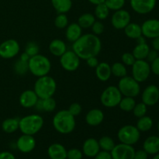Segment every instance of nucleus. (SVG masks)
Instances as JSON below:
<instances>
[{
    "mask_svg": "<svg viewBox=\"0 0 159 159\" xmlns=\"http://www.w3.org/2000/svg\"><path fill=\"white\" fill-rule=\"evenodd\" d=\"M102 49V42L98 36L93 34H82L72 43V51L82 60L98 56Z\"/></svg>",
    "mask_w": 159,
    "mask_h": 159,
    "instance_id": "obj_1",
    "label": "nucleus"
},
{
    "mask_svg": "<svg viewBox=\"0 0 159 159\" xmlns=\"http://www.w3.org/2000/svg\"><path fill=\"white\" fill-rule=\"evenodd\" d=\"M53 127L61 134H69L75 130L76 126L75 118L67 110L57 112L52 120Z\"/></svg>",
    "mask_w": 159,
    "mask_h": 159,
    "instance_id": "obj_2",
    "label": "nucleus"
},
{
    "mask_svg": "<svg viewBox=\"0 0 159 159\" xmlns=\"http://www.w3.org/2000/svg\"><path fill=\"white\" fill-rule=\"evenodd\" d=\"M56 89H57L56 81L48 75L39 77L34 83V91L40 99L53 97Z\"/></svg>",
    "mask_w": 159,
    "mask_h": 159,
    "instance_id": "obj_3",
    "label": "nucleus"
},
{
    "mask_svg": "<svg viewBox=\"0 0 159 159\" xmlns=\"http://www.w3.org/2000/svg\"><path fill=\"white\" fill-rule=\"evenodd\" d=\"M43 118L38 114H30L20 119L19 129L23 134L35 135L43 126Z\"/></svg>",
    "mask_w": 159,
    "mask_h": 159,
    "instance_id": "obj_4",
    "label": "nucleus"
},
{
    "mask_svg": "<svg viewBox=\"0 0 159 159\" xmlns=\"http://www.w3.org/2000/svg\"><path fill=\"white\" fill-rule=\"evenodd\" d=\"M28 66L30 72L37 78L48 75L51 69V63L49 58L40 54L30 58Z\"/></svg>",
    "mask_w": 159,
    "mask_h": 159,
    "instance_id": "obj_5",
    "label": "nucleus"
},
{
    "mask_svg": "<svg viewBox=\"0 0 159 159\" xmlns=\"http://www.w3.org/2000/svg\"><path fill=\"white\" fill-rule=\"evenodd\" d=\"M117 88L119 89L123 96L135 98L141 93L140 83L132 76L126 75L120 78L118 82Z\"/></svg>",
    "mask_w": 159,
    "mask_h": 159,
    "instance_id": "obj_6",
    "label": "nucleus"
},
{
    "mask_svg": "<svg viewBox=\"0 0 159 159\" xmlns=\"http://www.w3.org/2000/svg\"><path fill=\"white\" fill-rule=\"evenodd\" d=\"M122 97V94L117 86L110 85L101 93L100 102L107 108H114L119 105Z\"/></svg>",
    "mask_w": 159,
    "mask_h": 159,
    "instance_id": "obj_7",
    "label": "nucleus"
},
{
    "mask_svg": "<svg viewBox=\"0 0 159 159\" xmlns=\"http://www.w3.org/2000/svg\"><path fill=\"white\" fill-rule=\"evenodd\" d=\"M117 138L120 143L134 145L137 144L141 138V131L134 125H124L119 129Z\"/></svg>",
    "mask_w": 159,
    "mask_h": 159,
    "instance_id": "obj_8",
    "label": "nucleus"
},
{
    "mask_svg": "<svg viewBox=\"0 0 159 159\" xmlns=\"http://www.w3.org/2000/svg\"><path fill=\"white\" fill-rule=\"evenodd\" d=\"M131 67L132 77L139 83L145 82L152 72L150 63L146 60H136Z\"/></svg>",
    "mask_w": 159,
    "mask_h": 159,
    "instance_id": "obj_9",
    "label": "nucleus"
},
{
    "mask_svg": "<svg viewBox=\"0 0 159 159\" xmlns=\"http://www.w3.org/2000/svg\"><path fill=\"white\" fill-rule=\"evenodd\" d=\"M20 51V43L14 39H9L0 44V57L4 59L15 57Z\"/></svg>",
    "mask_w": 159,
    "mask_h": 159,
    "instance_id": "obj_10",
    "label": "nucleus"
},
{
    "mask_svg": "<svg viewBox=\"0 0 159 159\" xmlns=\"http://www.w3.org/2000/svg\"><path fill=\"white\" fill-rule=\"evenodd\" d=\"M80 60L73 51H66L60 57V64L67 71H75L79 68Z\"/></svg>",
    "mask_w": 159,
    "mask_h": 159,
    "instance_id": "obj_11",
    "label": "nucleus"
},
{
    "mask_svg": "<svg viewBox=\"0 0 159 159\" xmlns=\"http://www.w3.org/2000/svg\"><path fill=\"white\" fill-rule=\"evenodd\" d=\"M130 12L123 9L115 11L111 17L112 26L116 30H124L130 23Z\"/></svg>",
    "mask_w": 159,
    "mask_h": 159,
    "instance_id": "obj_12",
    "label": "nucleus"
},
{
    "mask_svg": "<svg viewBox=\"0 0 159 159\" xmlns=\"http://www.w3.org/2000/svg\"><path fill=\"white\" fill-rule=\"evenodd\" d=\"M135 149L133 145L118 144L115 145L113 150L110 152L113 159H134Z\"/></svg>",
    "mask_w": 159,
    "mask_h": 159,
    "instance_id": "obj_13",
    "label": "nucleus"
},
{
    "mask_svg": "<svg viewBox=\"0 0 159 159\" xmlns=\"http://www.w3.org/2000/svg\"><path fill=\"white\" fill-rule=\"evenodd\" d=\"M157 0H130L132 9L141 15L150 13L155 8Z\"/></svg>",
    "mask_w": 159,
    "mask_h": 159,
    "instance_id": "obj_14",
    "label": "nucleus"
},
{
    "mask_svg": "<svg viewBox=\"0 0 159 159\" xmlns=\"http://www.w3.org/2000/svg\"><path fill=\"white\" fill-rule=\"evenodd\" d=\"M141 99L147 107H152L159 101V89L157 85H150L146 87L141 94Z\"/></svg>",
    "mask_w": 159,
    "mask_h": 159,
    "instance_id": "obj_15",
    "label": "nucleus"
},
{
    "mask_svg": "<svg viewBox=\"0 0 159 159\" xmlns=\"http://www.w3.org/2000/svg\"><path fill=\"white\" fill-rule=\"evenodd\" d=\"M141 26L142 35L146 38L154 39L159 36V20H147L142 23Z\"/></svg>",
    "mask_w": 159,
    "mask_h": 159,
    "instance_id": "obj_16",
    "label": "nucleus"
},
{
    "mask_svg": "<svg viewBox=\"0 0 159 159\" xmlns=\"http://www.w3.org/2000/svg\"><path fill=\"white\" fill-rule=\"evenodd\" d=\"M36 140L33 135L23 134L17 139L16 147L20 152L27 154L33 152L36 148Z\"/></svg>",
    "mask_w": 159,
    "mask_h": 159,
    "instance_id": "obj_17",
    "label": "nucleus"
},
{
    "mask_svg": "<svg viewBox=\"0 0 159 159\" xmlns=\"http://www.w3.org/2000/svg\"><path fill=\"white\" fill-rule=\"evenodd\" d=\"M82 152L88 158H94L100 152L99 141L93 138H88L84 141Z\"/></svg>",
    "mask_w": 159,
    "mask_h": 159,
    "instance_id": "obj_18",
    "label": "nucleus"
},
{
    "mask_svg": "<svg viewBox=\"0 0 159 159\" xmlns=\"http://www.w3.org/2000/svg\"><path fill=\"white\" fill-rule=\"evenodd\" d=\"M38 99V96L34 90L27 89L21 93L19 102L21 107L24 108H32L35 107Z\"/></svg>",
    "mask_w": 159,
    "mask_h": 159,
    "instance_id": "obj_19",
    "label": "nucleus"
},
{
    "mask_svg": "<svg viewBox=\"0 0 159 159\" xmlns=\"http://www.w3.org/2000/svg\"><path fill=\"white\" fill-rule=\"evenodd\" d=\"M85 122L91 127H97L100 125L104 120V113L99 109H92L85 116Z\"/></svg>",
    "mask_w": 159,
    "mask_h": 159,
    "instance_id": "obj_20",
    "label": "nucleus"
},
{
    "mask_svg": "<svg viewBox=\"0 0 159 159\" xmlns=\"http://www.w3.org/2000/svg\"><path fill=\"white\" fill-rule=\"evenodd\" d=\"M48 155L51 159H67V150L62 144L54 143L48 147Z\"/></svg>",
    "mask_w": 159,
    "mask_h": 159,
    "instance_id": "obj_21",
    "label": "nucleus"
},
{
    "mask_svg": "<svg viewBox=\"0 0 159 159\" xmlns=\"http://www.w3.org/2000/svg\"><path fill=\"white\" fill-rule=\"evenodd\" d=\"M82 35V28L78 23H70L67 26L65 30V37L67 40L71 43L78 40Z\"/></svg>",
    "mask_w": 159,
    "mask_h": 159,
    "instance_id": "obj_22",
    "label": "nucleus"
},
{
    "mask_svg": "<svg viewBox=\"0 0 159 159\" xmlns=\"http://www.w3.org/2000/svg\"><path fill=\"white\" fill-rule=\"evenodd\" d=\"M95 69L96 77L101 82H107L111 77V66L107 62H100Z\"/></svg>",
    "mask_w": 159,
    "mask_h": 159,
    "instance_id": "obj_23",
    "label": "nucleus"
},
{
    "mask_svg": "<svg viewBox=\"0 0 159 159\" xmlns=\"http://www.w3.org/2000/svg\"><path fill=\"white\" fill-rule=\"evenodd\" d=\"M143 149L148 155H155L159 152V137L150 136L143 144Z\"/></svg>",
    "mask_w": 159,
    "mask_h": 159,
    "instance_id": "obj_24",
    "label": "nucleus"
},
{
    "mask_svg": "<svg viewBox=\"0 0 159 159\" xmlns=\"http://www.w3.org/2000/svg\"><path fill=\"white\" fill-rule=\"evenodd\" d=\"M49 51L51 54L55 57H60L64 53L66 52L67 46L65 41L60 39H54L51 40L49 44Z\"/></svg>",
    "mask_w": 159,
    "mask_h": 159,
    "instance_id": "obj_25",
    "label": "nucleus"
},
{
    "mask_svg": "<svg viewBox=\"0 0 159 159\" xmlns=\"http://www.w3.org/2000/svg\"><path fill=\"white\" fill-rule=\"evenodd\" d=\"M150 50V47L147 43H138L134 48L132 54L136 60H145Z\"/></svg>",
    "mask_w": 159,
    "mask_h": 159,
    "instance_id": "obj_26",
    "label": "nucleus"
},
{
    "mask_svg": "<svg viewBox=\"0 0 159 159\" xmlns=\"http://www.w3.org/2000/svg\"><path fill=\"white\" fill-rule=\"evenodd\" d=\"M51 5L58 13H65L69 12L72 7L71 0H51Z\"/></svg>",
    "mask_w": 159,
    "mask_h": 159,
    "instance_id": "obj_27",
    "label": "nucleus"
},
{
    "mask_svg": "<svg viewBox=\"0 0 159 159\" xmlns=\"http://www.w3.org/2000/svg\"><path fill=\"white\" fill-rule=\"evenodd\" d=\"M124 30L125 35L130 39L136 40L142 35L141 26L136 23H130Z\"/></svg>",
    "mask_w": 159,
    "mask_h": 159,
    "instance_id": "obj_28",
    "label": "nucleus"
},
{
    "mask_svg": "<svg viewBox=\"0 0 159 159\" xmlns=\"http://www.w3.org/2000/svg\"><path fill=\"white\" fill-rule=\"evenodd\" d=\"M20 119L17 118H7L2 123V129L7 134H12L19 129Z\"/></svg>",
    "mask_w": 159,
    "mask_h": 159,
    "instance_id": "obj_29",
    "label": "nucleus"
},
{
    "mask_svg": "<svg viewBox=\"0 0 159 159\" xmlns=\"http://www.w3.org/2000/svg\"><path fill=\"white\" fill-rule=\"evenodd\" d=\"M95 21H96L95 16L93 14L89 13V12L82 14L78 19V23H79V25L82 29L91 28V26H93Z\"/></svg>",
    "mask_w": 159,
    "mask_h": 159,
    "instance_id": "obj_30",
    "label": "nucleus"
},
{
    "mask_svg": "<svg viewBox=\"0 0 159 159\" xmlns=\"http://www.w3.org/2000/svg\"><path fill=\"white\" fill-rule=\"evenodd\" d=\"M153 124V120L150 116L145 115L142 117L138 118L136 127L141 132H147L152 128Z\"/></svg>",
    "mask_w": 159,
    "mask_h": 159,
    "instance_id": "obj_31",
    "label": "nucleus"
},
{
    "mask_svg": "<svg viewBox=\"0 0 159 159\" xmlns=\"http://www.w3.org/2000/svg\"><path fill=\"white\" fill-rule=\"evenodd\" d=\"M136 100L133 97H128V96H124L121 99L118 107L121 110L124 112H132L133 109L136 105Z\"/></svg>",
    "mask_w": 159,
    "mask_h": 159,
    "instance_id": "obj_32",
    "label": "nucleus"
},
{
    "mask_svg": "<svg viewBox=\"0 0 159 159\" xmlns=\"http://www.w3.org/2000/svg\"><path fill=\"white\" fill-rule=\"evenodd\" d=\"M111 72L115 77L120 79L127 75V69L122 62H115L111 65Z\"/></svg>",
    "mask_w": 159,
    "mask_h": 159,
    "instance_id": "obj_33",
    "label": "nucleus"
},
{
    "mask_svg": "<svg viewBox=\"0 0 159 159\" xmlns=\"http://www.w3.org/2000/svg\"><path fill=\"white\" fill-rule=\"evenodd\" d=\"M110 9L105 3L96 5L95 8V17L99 20H106L110 15Z\"/></svg>",
    "mask_w": 159,
    "mask_h": 159,
    "instance_id": "obj_34",
    "label": "nucleus"
},
{
    "mask_svg": "<svg viewBox=\"0 0 159 159\" xmlns=\"http://www.w3.org/2000/svg\"><path fill=\"white\" fill-rule=\"evenodd\" d=\"M98 141H99L100 149H102V151H106V152H110L116 145L113 138L109 136L102 137Z\"/></svg>",
    "mask_w": 159,
    "mask_h": 159,
    "instance_id": "obj_35",
    "label": "nucleus"
},
{
    "mask_svg": "<svg viewBox=\"0 0 159 159\" xmlns=\"http://www.w3.org/2000/svg\"><path fill=\"white\" fill-rule=\"evenodd\" d=\"M13 69L16 74L18 75H24L29 71L28 62L23 61L20 59H18L14 64Z\"/></svg>",
    "mask_w": 159,
    "mask_h": 159,
    "instance_id": "obj_36",
    "label": "nucleus"
},
{
    "mask_svg": "<svg viewBox=\"0 0 159 159\" xmlns=\"http://www.w3.org/2000/svg\"><path fill=\"white\" fill-rule=\"evenodd\" d=\"M68 25V19L65 13H58L54 19V26L57 29H65Z\"/></svg>",
    "mask_w": 159,
    "mask_h": 159,
    "instance_id": "obj_37",
    "label": "nucleus"
},
{
    "mask_svg": "<svg viewBox=\"0 0 159 159\" xmlns=\"http://www.w3.org/2000/svg\"><path fill=\"white\" fill-rule=\"evenodd\" d=\"M105 3L110 10L116 11L123 9L125 6V0H105Z\"/></svg>",
    "mask_w": 159,
    "mask_h": 159,
    "instance_id": "obj_38",
    "label": "nucleus"
},
{
    "mask_svg": "<svg viewBox=\"0 0 159 159\" xmlns=\"http://www.w3.org/2000/svg\"><path fill=\"white\" fill-rule=\"evenodd\" d=\"M42 110L44 112H53L56 108V101L53 97L41 99Z\"/></svg>",
    "mask_w": 159,
    "mask_h": 159,
    "instance_id": "obj_39",
    "label": "nucleus"
},
{
    "mask_svg": "<svg viewBox=\"0 0 159 159\" xmlns=\"http://www.w3.org/2000/svg\"><path fill=\"white\" fill-rule=\"evenodd\" d=\"M39 51H40L39 45L34 41L28 42L26 44V47H25L24 52H26L30 57H33V56H35L36 54H38Z\"/></svg>",
    "mask_w": 159,
    "mask_h": 159,
    "instance_id": "obj_40",
    "label": "nucleus"
},
{
    "mask_svg": "<svg viewBox=\"0 0 159 159\" xmlns=\"http://www.w3.org/2000/svg\"><path fill=\"white\" fill-rule=\"evenodd\" d=\"M148 107L144 103V102H139V103H136L134 108L133 109L132 112H133L134 116L137 118H141L142 116H145L147 113Z\"/></svg>",
    "mask_w": 159,
    "mask_h": 159,
    "instance_id": "obj_41",
    "label": "nucleus"
},
{
    "mask_svg": "<svg viewBox=\"0 0 159 159\" xmlns=\"http://www.w3.org/2000/svg\"><path fill=\"white\" fill-rule=\"evenodd\" d=\"M121 61H122V63L125 66H132L135 62V61H136V59L134 57L132 53L126 52L124 53L121 56Z\"/></svg>",
    "mask_w": 159,
    "mask_h": 159,
    "instance_id": "obj_42",
    "label": "nucleus"
},
{
    "mask_svg": "<svg viewBox=\"0 0 159 159\" xmlns=\"http://www.w3.org/2000/svg\"><path fill=\"white\" fill-rule=\"evenodd\" d=\"M91 28L92 31H93V34L96 36L101 35L104 32V30H105L104 24L100 20H97V21L96 20L94 22V23L93 24V26H91Z\"/></svg>",
    "mask_w": 159,
    "mask_h": 159,
    "instance_id": "obj_43",
    "label": "nucleus"
},
{
    "mask_svg": "<svg viewBox=\"0 0 159 159\" xmlns=\"http://www.w3.org/2000/svg\"><path fill=\"white\" fill-rule=\"evenodd\" d=\"M83 153L78 148H71L67 151V159H82Z\"/></svg>",
    "mask_w": 159,
    "mask_h": 159,
    "instance_id": "obj_44",
    "label": "nucleus"
},
{
    "mask_svg": "<svg viewBox=\"0 0 159 159\" xmlns=\"http://www.w3.org/2000/svg\"><path fill=\"white\" fill-rule=\"evenodd\" d=\"M68 110L72 116H77L82 113V106L79 103H78V102H73V103H71V105H70Z\"/></svg>",
    "mask_w": 159,
    "mask_h": 159,
    "instance_id": "obj_45",
    "label": "nucleus"
},
{
    "mask_svg": "<svg viewBox=\"0 0 159 159\" xmlns=\"http://www.w3.org/2000/svg\"><path fill=\"white\" fill-rule=\"evenodd\" d=\"M151 71L155 75H159V56L151 63Z\"/></svg>",
    "mask_w": 159,
    "mask_h": 159,
    "instance_id": "obj_46",
    "label": "nucleus"
},
{
    "mask_svg": "<svg viewBox=\"0 0 159 159\" xmlns=\"http://www.w3.org/2000/svg\"><path fill=\"white\" fill-rule=\"evenodd\" d=\"M86 63L89 68H96V66L99 65V60L97 58V56H95V57H89L88 59H86Z\"/></svg>",
    "mask_w": 159,
    "mask_h": 159,
    "instance_id": "obj_47",
    "label": "nucleus"
},
{
    "mask_svg": "<svg viewBox=\"0 0 159 159\" xmlns=\"http://www.w3.org/2000/svg\"><path fill=\"white\" fill-rule=\"evenodd\" d=\"M158 51H155V50H150L148 54L147 57H146L145 60L147 61L148 63H152L153 61H155L157 57H158Z\"/></svg>",
    "mask_w": 159,
    "mask_h": 159,
    "instance_id": "obj_48",
    "label": "nucleus"
},
{
    "mask_svg": "<svg viewBox=\"0 0 159 159\" xmlns=\"http://www.w3.org/2000/svg\"><path fill=\"white\" fill-rule=\"evenodd\" d=\"M94 159H113L110 152H106V151H100L96 156Z\"/></svg>",
    "mask_w": 159,
    "mask_h": 159,
    "instance_id": "obj_49",
    "label": "nucleus"
},
{
    "mask_svg": "<svg viewBox=\"0 0 159 159\" xmlns=\"http://www.w3.org/2000/svg\"><path fill=\"white\" fill-rule=\"evenodd\" d=\"M148 154L143 149V150L135 151L134 159H148Z\"/></svg>",
    "mask_w": 159,
    "mask_h": 159,
    "instance_id": "obj_50",
    "label": "nucleus"
},
{
    "mask_svg": "<svg viewBox=\"0 0 159 159\" xmlns=\"http://www.w3.org/2000/svg\"><path fill=\"white\" fill-rule=\"evenodd\" d=\"M0 159H16L12 153L9 152H0Z\"/></svg>",
    "mask_w": 159,
    "mask_h": 159,
    "instance_id": "obj_51",
    "label": "nucleus"
},
{
    "mask_svg": "<svg viewBox=\"0 0 159 159\" xmlns=\"http://www.w3.org/2000/svg\"><path fill=\"white\" fill-rule=\"evenodd\" d=\"M152 45L154 50H155V51H159V36L153 39Z\"/></svg>",
    "mask_w": 159,
    "mask_h": 159,
    "instance_id": "obj_52",
    "label": "nucleus"
},
{
    "mask_svg": "<svg viewBox=\"0 0 159 159\" xmlns=\"http://www.w3.org/2000/svg\"><path fill=\"white\" fill-rule=\"evenodd\" d=\"M30 58V56L28 55V54H26V52H23V53H22L21 54H20V58H19V59L23 61H27L28 62V61H29Z\"/></svg>",
    "mask_w": 159,
    "mask_h": 159,
    "instance_id": "obj_53",
    "label": "nucleus"
},
{
    "mask_svg": "<svg viewBox=\"0 0 159 159\" xmlns=\"http://www.w3.org/2000/svg\"><path fill=\"white\" fill-rule=\"evenodd\" d=\"M136 40H137V43H146V37H144L143 35L140 36V37H138V38H137Z\"/></svg>",
    "mask_w": 159,
    "mask_h": 159,
    "instance_id": "obj_54",
    "label": "nucleus"
},
{
    "mask_svg": "<svg viewBox=\"0 0 159 159\" xmlns=\"http://www.w3.org/2000/svg\"><path fill=\"white\" fill-rule=\"evenodd\" d=\"M90 3L93 5H99L101 4V3H104L105 2V0H88Z\"/></svg>",
    "mask_w": 159,
    "mask_h": 159,
    "instance_id": "obj_55",
    "label": "nucleus"
},
{
    "mask_svg": "<svg viewBox=\"0 0 159 159\" xmlns=\"http://www.w3.org/2000/svg\"><path fill=\"white\" fill-rule=\"evenodd\" d=\"M152 159H159V152L158 153L155 154V155H154V157Z\"/></svg>",
    "mask_w": 159,
    "mask_h": 159,
    "instance_id": "obj_56",
    "label": "nucleus"
},
{
    "mask_svg": "<svg viewBox=\"0 0 159 159\" xmlns=\"http://www.w3.org/2000/svg\"><path fill=\"white\" fill-rule=\"evenodd\" d=\"M158 131H159V122L158 123Z\"/></svg>",
    "mask_w": 159,
    "mask_h": 159,
    "instance_id": "obj_57",
    "label": "nucleus"
},
{
    "mask_svg": "<svg viewBox=\"0 0 159 159\" xmlns=\"http://www.w3.org/2000/svg\"><path fill=\"white\" fill-rule=\"evenodd\" d=\"M125 1H130V0H125Z\"/></svg>",
    "mask_w": 159,
    "mask_h": 159,
    "instance_id": "obj_58",
    "label": "nucleus"
}]
</instances>
